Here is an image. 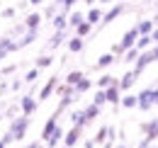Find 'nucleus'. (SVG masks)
I'll return each mask as SVG.
<instances>
[{"label": "nucleus", "mask_w": 158, "mask_h": 148, "mask_svg": "<svg viewBox=\"0 0 158 148\" xmlns=\"http://www.w3.org/2000/svg\"><path fill=\"white\" fill-rule=\"evenodd\" d=\"M10 88H12V90H20V88H22V80H20V78H15V80L10 83Z\"/></svg>", "instance_id": "obj_42"}, {"label": "nucleus", "mask_w": 158, "mask_h": 148, "mask_svg": "<svg viewBox=\"0 0 158 148\" xmlns=\"http://www.w3.org/2000/svg\"><path fill=\"white\" fill-rule=\"evenodd\" d=\"M71 126H80V129L88 126V121H85V117H83V109L71 112Z\"/></svg>", "instance_id": "obj_25"}, {"label": "nucleus", "mask_w": 158, "mask_h": 148, "mask_svg": "<svg viewBox=\"0 0 158 148\" xmlns=\"http://www.w3.org/2000/svg\"><path fill=\"white\" fill-rule=\"evenodd\" d=\"M29 124H32V117H24V114H20V117L10 119V126H7V131L12 134V138H15V141H22V138L27 136Z\"/></svg>", "instance_id": "obj_1"}, {"label": "nucleus", "mask_w": 158, "mask_h": 148, "mask_svg": "<svg viewBox=\"0 0 158 148\" xmlns=\"http://www.w3.org/2000/svg\"><path fill=\"white\" fill-rule=\"evenodd\" d=\"M153 61H156V58H153V54H151V49H146V51H141V54H139V58L131 63V66H134L131 71H134V73H136V78H139V75L143 73V71H146Z\"/></svg>", "instance_id": "obj_4"}, {"label": "nucleus", "mask_w": 158, "mask_h": 148, "mask_svg": "<svg viewBox=\"0 0 158 148\" xmlns=\"http://www.w3.org/2000/svg\"><path fill=\"white\" fill-rule=\"evenodd\" d=\"M139 54H141V51H139L136 46H131V49H127V51H124V56H122L119 61H124V63H134V61L139 58Z\"/></svg>", "instance_id": "obj_32"}, {"label": "nucleus", "mask_w": 158, "mask_h": 148, "mask_svg": "<svg viewBox=\"0 0 158 148\" xmlns=\"http://www.w3.org/2000/svg\"><path fill=\"white\" fill-rule=\"evenodd\" d=\"M15 71H17V66H15V63H12V66H5V68H2V75H12Z\"/></svg>", "instance_id": "obj_40"}, {"label": "nucleus", "mask_w": 158, "mask_h": 148, "mask_svg": "<svg viewBox=\"0 0 158 148\" xmlns=\"http://www.w3.org/2000/svg\"><path fill=\"white\" fill-rule=\"evenodd\" d=\"M2 58H7V51H5V49H0V61H2Z\"/></svg>", "instance_id": "obj_49"}, {"label": "nucleus", "mask_w": 158, "mask_h": 148, "mask_svg": "<svg viewBox=\"0 0 158 148\" xmlns=\"http://www.w3.org/2000/svg\"><path fill=\"white\" fill-rule=\"evenodd\" d=\"M83 2H85L88 7H95V5H98V0H83Z\"/></svg>", "instance_id": "obj_45"}, {"label": "nucleus", "mask_w": 158, "mask_h": 148, "mask_svg": "<svg viewBox=\"0 0 158 148\" xmlns=\"http://www.w3.org/2000/svg\"><path fill=\"white\" fill-rule=\"evenodd\" d=\"M37 39H39V29H27V32H24V34L17 39V46H20V49H24V46L34 44Z\"/></svg>", "instance_id": "obj_15"}, {"label": "nucleus", "mask_w": 158, "mask_h": 148, "mask_svg": "<svg viewBox=\"0 0 158 148\" xmlns=\"http://www.w3.org/2000/svg\"><path fill=\"white\" fill-rule=\"evenodd\" d=\"M148 148H158V146H156V143H151V146H148Z\"/></svg>", "instance_id": "obj_54"}, {"label": "nucleus", "mask_w": 158, "mask_h": 148, "mask_svg": "<svg viewBox=\"0 0 158 148\" xmlns=\"http://www.w3.org/2000/svg\"><path fill=\"white\" fill-rule=\"evenodd\" d=\"M80 22H85V15H83L80 10H71V12H68V29H76Z\"/></svg>", "instance_id": "obj_22"}, {"label": "nucleus", "mask_w": 158, "mask_h": 148, "mask_svg": "<svg viewBox=\"0 0 158 148\" xmlns=\"http://www.w3.org/2000/svg\"><path fill=\"white\" fill-rule=\"evenodd\" d=\"M95 148H98V146H95Z\"/></svg>", "instance_id": "obj_56"}, {"label": "nucleus", "mask_w": 158, "mask_h": 148, "mask_svg": "<svg viewBox=\"0 0 158 148\" xmlns=\"http://www.w3.org/2000/svg\"><path fill=\"white\" fill-rule=\"evenodd\" d=\"M114 83H117V78H114V75H110V73H102L98 80H95L98 90H105V88H110V85H114Z\"/></svg>", "instance_id": "obj_24"}, {"label": "nucleus", "mask_w": 158, "mask_h": 148, "mask_svg": "<svg viewBox=\"0 0 158 148\" xmlns=\"http://www.w3.org/2000/svg\"><path fill=\"white\" fill-rule=\"evenodd\" d=\"M68 34H71V29H56V32H54V37L49 39V49H51V51H54V49H59L61 44L68 39Z\"/></svg>", "instance_id": "obj_14"}, {"label": "nucleus", "mask_w": 158, "mask_h": 148, "mask_svg": "<svg viewBox=\"0 0 158 148\" xmlns=\"http://www.w3.org/2000/svg\"><path fill=\"white\" fill-rule=\"evenodd\" d=\"M51 63H54V56H49V54H41L34 58V68H39V71L41 68H49Z\"/></svg>", "instance_id": "obj_29"}, {"label": "nucleus", "mask_w": 158, "mask_h": 148, "mask_svg": "<svg viewBox=\"0 0 158 148\" xmlns=\"http://www.w3.org/2000/svg\"><path fill=\"white\" fill-rule=\"evenodd\" d=\"M93 85H95V83H93L90 78H83L78 85H73V90H76V95H85L88 90H90V88H93Z\"/></svg>", "instance_id": "obj_31"}, {"label": "nucleus", "mask_w": 158, "mask_h": 148, "mask_svg": "<svg viewBox=\"0 0 158 148\" xmlns=\"http://www.w3.org/2000/svg\"><path fill=\"white\" fill-rule=\"evenodd\" d=\"M114 148H129V146H127V143H117Z\"/></svg>", "instance_id": "obj_50"}, {"label": "nucleus", "mask_w": 158, "mask_h": 148, "mask_svg": "<svg viewBox=\"0 0 158 148\" xmlns=\"http://www.w3.org/2000/svg\"><path fill=\"white\" fill-rule=\"evenodd\" d=\"M151 41H153V44H158V27L151 32Z\"/></svg>", "instance_id": "obj_43"}, {"label": "nucleus", "mask_w": 158, "mask_h": 148, "mask_svg": "<svg viewBox=\"0 0 158 148\" xmlns=\"http://www.w3.org/2000/svg\"><path fill=\"white\" fill-rule=\"evenodd\" d=\"M124 12H127V5H124V2H114V5L102 15V22H100L98 27H107V24H112V22H114L117 17H122Z\"/></svg>", "instance_id": "obj_2"}, {"label": "nucleus", "mask_w": 158, "mask_h": 148, "mask_svg": "<svg viewBox=\"0 0 158 148\" xmlns=\"http://www.w3.org/2000/svg\"><path fill=\"white\" fill-rule=\"evenodd\" d=\"M151 19H153V24L158 27V12H156V17H151Z\"/></svg>", "instance_id": "obj_51"}, {"label": "nucleus", "mask_w": 158, "mask_h": 148, "mask_svg": "<svg viewBox=\"0 0 158 148\" xmlns=\"http://www.w3.org/2000/svg\"><path fill=\"white\" fill-rule=\"evenodd\" d=\"M24 148H46V146H44V141H32V143H27Z\"/></svg>", "instance_id": "obj_41"}, {"label": "nucleus", "mask_w": 158, "mask_h": 148, "mask_svg": "<svg viewBox=\"0 0 158 148\" xmlns=\"http://www.w3.org/2000/svg\"><path fill=\"white\" fill-rule=\"evenodd\" d=\"M51 27H54V32H56V29H68V12L59 10V12L51 17Z\"/></svg>", "instance_id": "obj_17"}, {"label": "nucleus", "mask_w": 158, "mask_h": 148, "mask_svg": "<svg viewBox=\"0 0 158 148\" xmlns=\"http://www.w3.org/2000/svg\"><path fill=\"white\" fill-rule=\"evenodd\" d=\"M136 29H139V34H151L156 29V24H153V19H139Z\"/></svg>", "instance_id": "obj_26"}, {"label": "nucleus", "mask_w": 158, "mask_h": 148, "mask_svg": "<svg viewBox=\"0 0 158 148\" xmlns=\"http://www.w3.org/2000/svg\"><path fill=\"white\" fill-rule=\"evenodd\" d=\"M105 97H107V105H114V107L122 102V90H119L117 83L110 85V88H105Z\"/></svg>", "instance_id": "obj_11"}, {"label": "nucleus", "mask_w": 158, "mask_h": 148, "mask_svg": "<svg viewBox=\"0 0 158 148\" xmlns=\"http://www.w3.org/2000/svg\"><path fill=\"white\" fill-rule=\"evenodd\" d=\"M139 37H141V34H139L136 24H134V27H129V29H127V32L122 34V41H119V46H122V49L127 51V49H131V46H136V39H139Z\"/></svg>", "instance_id": "obj_7"}, {"label": "nucleus", "mask_w": 158, "mask_h": 148, "mask_svg": "<svg viewBox=\"0 0 158 148\" xmlns=\"http://www.w3.org/2000/svg\"><path fill=\"white\" fill-rule=\"evenodd\" d=\"M93 105H98V107H105V105H107L105 90H98V92H95V97H93Z\"/></svg>", "instance_id": "obj_35"}, {"label": "nucleus", "mask_w": 158, "mask_h": 148, "mask_svg": "<svg viewBox=\"0 0 158 148\" xmlns=\"http://www.w3.org/2000/svg\"><path fill=\"white\" fill-rule=\"evenodd\" d=\"M59 148H66V146H59Z\"/></svg>", "instance_id": "obj_55"}, {"label": "nucleus", "mask_w": 158, "mask_h": 148, "mask_svg": "<svg viewBox=\"0 0 158 148\" xmlns=\"http://www.w3.org/2000/svg\"><path fill=\"white\" fill-rule=\"evenodd\" d=\"M0 49H5L7 54H12V51H20L17 41H15L12 37H7V34H5V37H0Z\"/></svg>", "instance_id": "obj_23"}, {"label": "nucleus", "mask_w": 158, "mask_h": 148, "mask_svg": "<svg viewBox=\"0 0 158 148\" xmlns=\"http://www.w3.org/2000/svg\"><path fill=\"white\" fill-rule=\"evenodd\" d=\"M59 117H61L59 112H54V114L46 119V124H44V129H41V141H44V143H46V138L54 134V129L59 126Z\"/></svg>", "instance_id": "obj_10"}, {"label": "nucleus", "mask_w": 158, "mask_h": 148, "mask_svg": "<svg viewBox=\"0 0 158 148\" xmlns=\"http://www.w3.org/2000/svg\"><path fill=\"white\" fill-rule=\"evenodd\" d=\"M37 107H39V100H37L32 92L20 95V109H22V114H24V117H32V114L37 112Z\"/></svg>", "instance_id": "obj_3"}, {"label": "nucleus", "mask_w": 158, "mask_h": 148, "mask_svg": "<svg viewBox=\"0 0 158 148\" xmlns=\"http://www.w3.org/2000/svg\"><path fill=\"white\" fill-rule=\"evenodd\" d=\"M56 85H59V75H51V78L44 83V88L39 90V97H37V100H39V102H46L51 95L56 92Z\"/></svg>", "instance_id": "obj_8"}, {"label": "nucleus", "mask_w": 158, "mask_h": 148, "mask_svg": "<svg viewBox=\"0 0 158 148\" xmlns=\"http://www.w3.org/2000/svg\"><path fill=\"white\" fill-rule=\"evenodd\" d=\"M98 2H102V5H114V0H98Z\"/></svg>", "instance_id": "obj_47"}, {"label": "nucleus", "mask_w": 158, "mask_h": 148, "mask_svg": "<svg viewBox=\"0 0 158 148\" xmlns=\"http://www.w3.org/2000/svg\"><path fill=\"white\" fill-rule=\"evenodd\" d=\"M59 10H61V7L56 5V2H49V5H46V10H44V17H49V19H51L54 15H56V12H59Z\"/></svg>", "instance_id": "obj_36"}, {"label": "nucleus", "mask_w": 158, "mask_h": 148, "mask_svg": "<svg viewBox=\"0 0 158 148\" xmlns=\"http://www.w3.org/2000/svg\"><path fill=\"white\" fill-rule=\"evenodd\" d=\"M114 61H119V58H117L114 54H112V51H107V54H102V56L98 58V63H95V68H110V66H112Z\"/></svg>", "instance_id": "obj_21"}, {"label": "nucleus", "mask_w": 158, "mask_h": 148, "mask_svg": "<svg viewBox=\"0 0 158 148\" xmlns=\"http://www.w3.org/2000/svg\"><path fill=\"white\" fill-rule=\"evenodd\" d=\"M100 114H102V107L93 105V102H90V105H88V107L83 109V117H85V121H88V124H90V121H95Z\"/></svg>", "instance_id": "obj_20"}, {"label": "nucleus", "mask_w": 158, "mask_h": 148, "mask_svg": "<svg viewBox=\"0 0 158 148\" xmlns=\"http://www.w3.org/2000/svg\"><path fill=\"white\" fill-rule=\"evenodd\" d=\"M63 136H66V131H63V126L59 124V126L54 129V134L46 138V143H44V146H46V148H59V143H63Z\"/></svg>", "instance_id": "obj_13"}, {"label": "nucleus", "mask_w": 158, "mask_h": 148, "mask_svg": "<svg viewBox=\"0 0 158 148\" xmlns=\"http://www.w3.org/2000/svg\"><path fill=\"white\" fill-rule=\"evenodd\" d=\"M27 2H29V5H41L44 0H27Z\"/></svg>", "instance_id": "obj_48"}, {"label": "nucleus", "mask_w": 158, "mask_h": 148, "mask_svg": "<svg viewBox=\"0 0 158 148\" xmlns=\"http://www.w3.org/2000/svg\"><path fill=\"white\" fill-rule=\"evenodd\" d=\"M136 97H139V107H136V109H141V112H148L153 105H156V100H153V88H146V90H141Z\"/></svg>", "instance_id": "obj_5"}, {"label": "nucleus", "mask_w": 158, "mask_h": 148, "mask_svg": "<svg viewBox=\"0 0 158 148\" xmlns=\"http://www.w3.org/2000/svg\"><path fill=\"white\" fill-rule=\"evenodd\" d=\"M80 136H83V129L80 126H71V129L66 131V136H63V146L66 148H73L80 143Z\"/></svg>", "instance_id": "obj_9"}, {"label": "nucleus", "mask_w": 158, "mask_h": 148, "mask_svg": "<svg viewBox=\"0 0 158 148\" xmlns=\"http://www.w3.org/2000/svg\"><path fill=\"white\" fill-rule=\"evenodd\" d=\"M22 22H24V27H27V29H39L41 22H44V15H41V12H29Z\"/></svg>", "instance_id": "obj_16"}, {"label": "nucleus", "mask_w": 158, "mask_h": 148, "mask_svg": "<svg viewBox=\"0 0 158 148\" xmlns=\"http://www.w3.org/2000/svg\"><path fill=\"white\" fill-rule=\"evenodd\" d=\"M66 46H68V51H71V54H83V49H85V39H80V37L73 34V37L66 41Z\"/></svg>", "instance_id": "obj_18"}, {"label": "nucleus", "mask_w": 158, "mask_h": 148, "mask_svg": "<svg viewBox=\"0 0 158 148\" xmlns=\"http://www.w3.org/2000/svg\"><path fill=\"white\" fill-rule=\"evenodd\" d=\"M0 15H2V19H10V17H15V15H17V7H5Z\"/></svg>", "instance_id": "obj_38"}, {"label": "nucleus", "mask_w": 158, "mask_h": 148, "mask_svg": "<svg viewBox=\"0 0 158 148\" xmlns=\"http://www.w3.org/2000/svg\"><path fill=\"white\" fill-rule=\"evenodd\" d=\"M83 78H85V73H83V71H71V73L63 78V83H66V85H78Z\"/></svg>", "instance_id": "obj_30"}, {"label": "nucleus", "mask_w": 158, "mask_h": 148, "mask_svg": "<svg viewBox=\"0 0 158 148\" xmlns=\"http://www.w3.org/2000/svg\"><path fill=\"white\" fill-rule=\"evenodd\" d=\"M102 15H105V12H102L98 5H95V7H90V10L85 12V22H90L93 27H98L100 22H102Z\"/></svg>", "instance_id": "obj_19"}, {"label": "nucleus", "mask_w": 158, "mask_h": 148, "mask_svg": "<svg viewBox=\"0 0 158 148\" xmlns=\"http://www.w3.org/2000/svg\"><path fill=\"white\" fill-rule=\"evenodd\" d=\"M37 78H39V68H29V71L24 73V78H22V83L34 85V83H37Z\"/></svg>", "instance_id": "obj_34"}, {"label": "nucleus", "mask_w": 158, "mask_h": 148, "mask_svg": "<svg viewBox=\"0 0 158 148\" xmlns=\"http://www.w3.org/2000/svg\"><path fill=\"white\" fill-rule=\"evenodd\" d=\"M73 32H76V37L85 39V37H90V34H93V24H90V22H80Z\"/></svg>", "instance_id": "obj_28"}, {"label": "nucleus", "mask_w": 158, "mask_h": 148, "mask_svg": "<svg viewBox=\"0 0 158 148\" xmlns=\"http://www.w3.org/2000/svg\"><path fill=\"white\" fill-rule=\"evenodd\" d=\"M151 54H153V58L158 61V44H153V46H151Z\"/></svg>", "instance_id": "obj_44"}, {"label": "nucleus", "mask_w": 158, "mask_h": 148, "mask_svg": "<svg viewBox=\"0 0 158 148\" xmlns=\"http://www.w3.org/2000/svg\"><path fill=\"white\" fill-rule=\"evenodd\" d=\"M76 2H78V0H63V2H61V10H63V12H71V10L76 7Z\"/></svg>", "instance_id": "obj_37"}, {"label": "nucleus", "mask_w": 158, "mask_h": 148, "mask_svg": "<svg viewBox=\"0 0 158 148\" xmlns=\"http://www.w3.org/2000/svg\"><path fill=\"white\" fill-rule=\"evenodd\" d=\"M153 7H156V12H158V0H153Z\"/></svg>", "instance_id": "obj_53"}, {"label": "nucleus", "mask_w": 158, "mask_h": 148, "mask_svg": "<svg viewBox=\"0 0 158 148\" xmlns=\"http://www.w3.org/2000/svg\"><path fill=\"white\" fill-rule=\"evenodd\" d=\"M134 83H136V73H134V71H127V73L117 80V85H119V90H122V92H129Z\"/></svg>", "instance_id": "obj_12"}, {"label": "nucleus", "mask_w": 158, "mask_h": 148, "mask_svg": "<svg viewBox=\"0 0 158 148\" xmlns=\"http://www.w3.org/2000/svg\"><path fill=\"white\" fill-rule=\"evenodd\" d=\"M148 46H153V41H151V34H141V37L136 39V49H139V51H146Z\"/></svg>", "instance_id": "obj_33"}, {"label": "nucleus", "mask_w": 158, "mask_h": 148, "mask_svg": "<svg viewBox=\"0 0 158 148\" xmlns=\"http://www.w3.org/2000/svg\"><path fill=\"white\" fill-rule=\"evenodd\" d=\"M153 100H156V105H158V85H153Z\"/></svg>", "instance_id": "obj_46"}, {"label": "nucleus", "mask_w": 158, "mask_h": 148, "mask_svg": "<svg viewBox=\"0 0 158 148\" xmlns=\"http://www.w3.org/2000/svg\"><path fill=\"white\" fill-rule=\"evenodd\" d=\"M119 105H122V107H124V109H134V107H139V97L136 95H122V102H119Z\"/></svg>", "instance_id": "obj_27"}, {"label": "nucleus", "mask_w": 158, "mask_h": 148, "mask_svg": "<svg viewBox=\"0 0 158 148\" xmlns=\"http://www.w3.org/2000/svg\"><path fill=\"white\" fill-rule=\"evenodd\" d=\"M141 134H143V138H148V141L153 143V141L158 138V117L143 121V124H141Z\"/></svg>", "instance_id": "obj_6"}, {"label": "nucleus", "mask_w": 158, "mask_h": 148, "mask_svg": "<svg viewBox=\"0 0 158 148\" xmlns=\"http://www.w3.org/2000/svg\"><path fill=\"white\" fill-rule=\"evenodd\" d=\"M0 148H7V143H5V141H2V138H0Z\"/></svg>", "instance_id": "obj_52"}, {"label": "nucleus", "mask_w": 158, "mask_h": 148, "mask_svg": "<svg viewBox=\"0 0 158 148\" xmlns=\"http://www.w3.org/2000/svg\"><path fill=\"white\" fill-rule=\"evenodd\" d=\"M110 51H112V54H114V56H124V49L119 46V41H117V44H114V46H112V49H110Z\"/></svg>", "instance_id": "obj_39"}]
</instances>
